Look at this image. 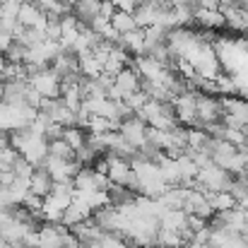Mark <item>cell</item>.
I'll return each instance as SVG.
<instances>
[{"label": "cell", "instance_id": "obj_1", "mask_svg": "<svg viewBox=\"0 0 248 248\" xmlns=\"http://www.w3.org/2000/svg\"><path fill=\"white\" fill-rule=\"evenodd\" d=\"M29 84L41 94V99H56V96H61V84H63V80L48 65V68H39L36 73H31L29 75Z\"/></svg>", "mask_w": 248, "mask_h": 248}, {"label": "cell", "instance_id": "obj_2", "mask_svg": "<svg viewBox=\"0 0 248 248\" xmlns=\"http://www.w3.org/2000/svg\"><path fill=\"white\" fill-rule=\"evenodd\" d=\"M118 133L133 145V147H142L145 142H147V123L140 118V116H128V118H123L121 121V125H118Z\"/></svg>", "mask_w": 248, "mask_h": 248}, {"label": "cell", "instance_id": "obj_3", "mask_svg": "<svg viewBox=\"0 0 248 248\" xmlns=\"http://www.w3.org/2000/svg\"><path fill=\"white\" fill-rule=\"evenodd\" d=\"M173 111H176V118L178 123H186V125H198V118H195V104H198V94L195 92H181L173 96Z\"/></svg>", "mask_w": 248, "mask_h": 248}, {"label": "cell", "instance_id": "obj_4", "mask_svg": "<svg viewBox=\"0 0 248 248\" xmlns=\"http://www.w3.org/2000/svg\"><path fill=\"white\" fill-rule=\"evenodd\" d=\"M222 104L215 101L212 96H205V94H198V104H195V118H198V125H207V123H215L222 118Z\"/></svg>", "mask_w": 248, "mask_h": 248}, {"label": "cell", "instance_id": "obj_5", "mask_svg": "<svg viewBox=\"0 0 248 248\" xmlns=\"http://www.w3.org/2000/svg\"><path fill=\"white\" fill-rule=\"evenodd\" d=\"M113 87L123 94V99L130 96V94H135L140 89V75H138V70L133 65H125L118 75H113Z\"/></svg>", "mask_w": 248, "mask_h": 248}, {"label": "cell", "instance_id": "obj_6", "mask_svg": "<svg viewBox=\"0 0 248 248\" xmlns=\"http://www.w3.org/2000/svg\"><path fill=\"white\" fill-rule=\"evenodd\" d=\"M78 34H80V19H78L73 12L63 15V17H61V39H58L61 46H63V48H70V46L75 44Z\"/></svg>", "mask_w": 248, "mask_h": 248}, {"label": "cell", "instance_id": "obj_7", "mask_svg": "<svg viewBox=\"0 0 248 248\" xmlns=\"http://www.w3.org/2000/svg\"><path fill=\"white\" fill-rule=\"evenodd\" d=\"M51 188H53V178L48 176V171H46L44 166L39 164L34 169L31 178H29V193H34V195H39V198H46V195L51 193Z\"/></svg>", "mask_w": 248, "mask_h": 248}, {"label": "cell", "instance_id": "obj_8", "mask_svg": "<svg viewBox=\"0 0 248 248\" xmlns=\"http://www.w3.org/2000/svg\"><path fill=\"white\" fill-rule=\"evenodd\" d=\"M157 12H159V5L142 0V2L133 10V19H135V24H138L140 29H145V27H152V24L157 22Z\"/></svg>", "mask_w": 248, "mask_h": 248}, {"label": "cell", "instance_id": "obj_9", "mask_svg": "<svg viewBox=\"0 0 248 248\" xmlns=\"http://www.w3.org/2000/svg\"><path fill=\"white\" fill-rule=\"evenodd\" d=\"M101 2L104 0H75V5H73V15L82 22V24H89L99 12H101Z\"/></svg>", "mask_w": 248, "mask_h": 248}, {"label": "cell", "instance_id": "obj_10", "mask_svg": "<svg viewBox=\"0 0 248 248\" xmlns=\"http://www.w3.org/2000/svg\"><path fill=\"white\" fill-rule=\"evenodd\" d=\"M123 48H128L130 53H135V56H142L145 53V29H133V31H125V34H121V41H118Z\"/></svg>", "mask_w": 248, "mask_h": 248}, {"label": "cell", "instance_id": "obj_11", "mask_svg": "<svg viewBox=\"0 0 248 248\" xmlns=\"http://www.w3.org/2000/svg\"><path fill=\"white\" fill-rule=\"evenodd\" d=\"M205 198H207V202L212 205L215 212H224V210H232V207L236 205V200L232 198L229 190H217V193H215V190H207Z\"/></svg>", "mask_w": 248, "mask_h": 248}, {"label": "cell", "instance_id": "obj_12", "mask_svg": "<svg viewBox=\"0 0 248 248\" xmlns=\"http://www.w3.org/2000/svg\"><path fill=\"white\" fill-rule=\"evenodd\" d=\"M193 19H198L202 27H224L227 22H224V15L219 12V10H202V7H198V10H193Z\"/></svg>", "mask_w": 248, "mask_h": 248}, {"label": "cell", "instance_id": "obj_13", "mask_svg": "<svg viewBox=\"0 0 248 248\" xmlns=\"http://www.w3.org/2000/svg\"><path fill=\"white\" fill-rule=\"evenodd\" d=\"M108 22H111V27H113L118 34H125V31L138 29V24H135V19H133V12H125V10H116V12L108 17Z\"/></svg>", "mask_w": 248, "mask_h": 248}, {"label": "cell", "instance_id": "obj_14", "mask_svg": "<svg viewBox=\"0 0 248 248\" xmlns=\"http://www.w3.org/2000/svg\"><path fill=\"white\" fill-rule=\"evenodd\" d=\"M48 155H53V157H58V159H65V162H73V159H75V150H73L63 138L48 142Z\"/></svg>", "mask_w": 248, "mask_h": 248}, {"label": "cell", "instance_id": "obj_15", "mask_svg": "<svg viewBox=\"0 0 248 248\" xmlns=\"http://www.w3.org/2000/svg\"><path fill=\"white\" fill-rule=\"evenodd\" d=\"M63 140L73 150H80L82 145H87V133H84L80 125H68V128H63Z\"/></svg>", "mask_w": 248, "mask_h": 248}, {"label": "cell", "instance_id": "obj_16", "mask_svg": "<svg viewBox=\"0 0 248 248\" xmlns=\"http://www.w3.org/2000/svg\"><path fill=\"white\" fill-rule=\"evenodd\" d=\"M34 169L36 166H31L22 155L17 157V162L12 164V173H15V178H24V181H29L31 178V173H34Z\"/></svg>", "mask_w": 248, "mask_h": 248}, {"label": "cell", "instance_id": "obj_17", "mask_svg": "<svg viewBox=\"0 0 248 248\" xmlns=\"http://www.w3.org/2000/svg\"><path fill=\"white\" fill-rule=\"evenodd\" d=\"M186 224H188V229L195 234V232H200V229L207 227V219H202V217H198V215H186Z\"/></svg>", "mask_w": 248, "mask_h": 248}, {"label": "cell", "instance_id": "obj_18", "mask_svg": "<svg viewBox=\"0 0 248 248\" xmlns=\"http://www.w3.org/2000/svg\"><path fill=\"white\" fill-rule=\"evenodd\" d=\"M113 5H116V10H125V12H133L142 0H111Z\"/></svg>", "mask_w": 248, "mask_h": 248}, {"label": "cell", "instance_id": "obj_19", "mask_svg": "<svg viewBox=\"0 0 248 248\" xmlns=\"http://www.w3.org/2000/svg\"><path fill=\"white\" fill-rule=\"evenodd\" d=\"M198 7H202V10H217L219 7V0H198Z\"/></svg>", "mask_w": 248, "mask_h": 248}, {"label": "cell", "instance_id": "obj_20", "mask_svg": "<svg viewBox=\"0 0 248 248\" xmlns=\"http://www.w3.org/2000/svg\"><path fill=\"white\" fill-rule=\"evenodd\" d=\"M5 147H10V133L0 130V150H5Z\"/></svg>", "mask_w": 248, "mask_h": 248}, {"label": "cell", "instance_id": "obj_21", "mask_svg": "<svg viewBox=\"0 0 248 248\" xmlns=\"http://www.w3.org/2000/svg\"><path fill=\"white\" fill-rule=\"evenodd\" d=\"M5 65H7V61H5V56L0 53V75H2V70H5Z\"/></svg>", "mask_w": 248, "mask_h": 248}, {"label": "cell", "instance_id": "obj_22", "mask_svg": "<svg viewBox=\"0 0 248 248\" xmlns=\"http://www.w3.org/2000/svg\"><path fill=\"white\" fill-rule=\"evenodd\" d=\"M58 2H63V5H68V7H73V5H75V0H58Z\"/></svg>", "mask_w": 248, "mask_h": 248}, {"label": "cell", "instance_id": "obj_23", "mask_svg": "<svg viewBox=\"0 0 248 248\" xmlns=\"http://www.w3.org/2000/svg\"><path fill=\"white\" fill-rule=\"evenodd\" d=\"M219 2H236V0H219Z\"/></svg>", "mask_w": 248, "mask_h": 248}, {"label": "cell", "instance_id": "obj_24", "mask_svg": "<svg viewBox=\"0 0 248 248\" xmlns=\"http://www.w3.org/2000/svg\"><path fill=\"white\" fill-rule=\"evenodd\" d=\"M31 2H36V0H31Z\"/></svg>", "mask_w": 248, "mask_h": 248}, {"label": "cell", "instance_id": "obj_25", "mask_svg": "<svg viewBox=\"0 0 248 248\" xmlns=\"http://www.w3.org/2000/svg\"><path fill=\"white\" fill-rule=\"evenodd\" d=\"M22 2H27V0H22Z\"/></svg>", "mask_w": 248, "mask_h": 248}]
</instances>
